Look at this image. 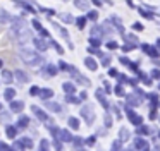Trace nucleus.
I'll use <instances>...</instances> for the list:
<instances>
[{"mask_svg":"<svg viewBox=\"0 0 160 151\" xmlns=\"http://www.w3.org/2000/svg\"><path fill=\"white\" fill-rule=\"evenodd\" d=\"M22 58H24L26 62H31V64H33V62L38 60V57H36V55L33 53V51H26V50L22 51Z\"/></svg>","mask_w":160,"mask_h":151,"instance_id":"f257e3e1","label":"nucleus"}]
</instances>
